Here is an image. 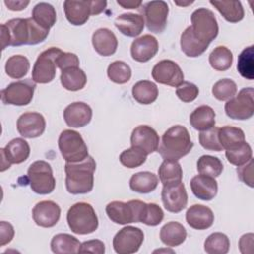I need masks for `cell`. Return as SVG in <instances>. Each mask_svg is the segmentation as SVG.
<instances>
[{
	"mask_svg": "<svg viewBox=\"0 0 254 254\" xmlns=\"http://www.w3.org/2000/svg\"><path fill=\"white\" fill-rule=\"evenodd\" d=\"M49 31L31 18H15L1 25L2 50L7 46L37 45L46 40Z\"/></svg>",
	"mask_w": 254,
	"mask_h": 254,
	"instance_id": "obj_1",
	"label": "cell"
},
{
	"mask_svg": "<svg viewBox=\"0 0 254 254\" xmlns=\"http://www.w3.org/2000/svg\"><path fill=\"white\" fill-rule=\"evenodd\" d=\"M96 163L91 156L77 163H65V188L71 194H83L92 190Z\"/></svg>",
	"mask_w": 254,
	"mask_h": 254,
	"instance_id": "obj_2",
	"label": "cell"
},
{
	"mask_svg": "<svg viewBox=\"0 0 254 254\" xmlns=\"http://www.w3.org/2000/svg\"><path fill=\"white\" fill-rule=\"evenodd\" d=\"M192 147L188 129L182 125H174L163 134L158 152L164 160L178 161L187 156Z\"/></svg>",
	"mask_w": 254,
	"mask_h": 254,
	"instance_id": "obj_3",
	"label": "cell"
},
{
	"mask_svg": "<svg viewBox=\"0 0 254 254\" xmlns=\"http://www.w3.org/2000/svg\"><path fill=\"white\" fill-rule=\"evenodd\" d=\"M66 221L70 230L75 234H89L98 227V218L91 204L77 202L71 205L66 213Z\"/></svg>",
	"mask_w": 254,
	"mask_h": 254,
	"instance_id": "obj_4",
	"label": "cell"
},
{
	"mask_svg": "<svg viewBox=\"0 0 254 254\" xmlns=\"http://www.w3.org/2000/svg\"><path fill=\"white\" fill-rule=\"evenodd\" d=\"M58 145L65 162L77 163L85 160L89 156L88 149L83 138L74 130H64L59 137Z\"/></svg>",
	"mask_w": 254,
	"mask_h": 254,
	"instance_id": "obj_5",
	"label": "cell"
},
{
	"mask_svg": "<svg viewBox=\"0 0 254 254\" xmlns=\"http://www.w3.org/2000/svg\"><path fill=\"white\" fill-rule=\"evenodd\" d=\"M191 31L194 37L205 44H210L218 35V24L212 11L198 8L190 16Z\"/></svg>",
	"mask_w": 254,
	"mask_h": 254,
	"instance_id": "obj_6",
	"label": "cell"
},
{
	"mask_svg": "<svg viewBox=\"0 0 254 254\" xmlns=\"http://www.w3.org/2000/svg\"><path fill=\"white\" fill-rule=\"evenodd\" d=\"M27 178L32 190L38 194H49L56 188V180L51 165L43 160L32 163Z\"/></svg>",
	"mask_w": 254,
	"mask_h": 254,
	"instance_id": "obj_7",
	"label": "cell"
},
{
	"mask_svg": "<svg viewBox=\"0 0 254 254\" xmlns=\"http://www.w3.org/2000/svg\"><path fill=\"white\" fill-rule=\"evenodd\" d=\"M226 115L234 120H247L254 114V89L242 88L237 95L228 99L224 105Z\"/></svg>",
	"mask_w": 254,
	"mask_h": 254,
	"instance_id": "obj_8",
	"label": "cell"
},
{
	"mask_svg": "<svg viewBox=\"0 0 254 254\" xmlns=\"http://www.w3.org/2000/svg\"><path fill=\"white\" fill-rule=\"evenodd\" d=\"M63 51L56 47H51L42 52L37 58L33 69L32 79L36 83H49L56 76V60Z\"/></svg>",
	"mask_w": 254,
	"mask_h": 254,
	"instance_id": "obj_9",
	"label": "cell"
},
{
	"mask_svg": "<svg viewBox=\"0 0 254 254\" xmlns=\"http://www.w3.org/2000/svg\"><path fill=\"white\" fill-rule=\"evenodd\" d=\"M36 82L33 79H23L10 83L1 91V99L5 104L28 105L34 96Z\"/></svg>",
	"mask_w": 254,
	"mask_h": 254,
	"instance_id": "obj_10",
	"label": "cell"
},
{
	"mask_svg": "<svg viewBox=\"0 0 254 254\" xmlns=\"http://www.w3.org/2000/svg\"><path fill=\"white\" fill-rule=\"evenodd\" d=\"M144 241V232L139 227L125 226L113 237V249L118 254L137 252Z\"/></svg>",
	"mask_w": 254,
	"mask_h": 254,
	"instance_id": "obj_11",
	"label": "cell"
},
{
	"mask_svg": "<svg viewBox=\"0 0 254 254\" xmlns=\"http://www.w3.org/2000/svg\"><path fill=\"white\" fill-rule=\"evenodd\" d=\"M144 21L148 30L152 33H162L166 26L169 15V6L163 0H154L146 3L143 8Z\"/></svg>",
	"mask_w": 254,
	"mask_h": 254,
	"instance_id": "obj_12",
	"label": "cell"
},
{
	"mask_svg": "<svg viewBox=\"0 0 254 254\" xmlns=\"http://www.w3.org/2000/svg\"><path fill=\"white\" fill-rule=\"evenodd\" d=\"M30 145L23 138L11 140L5 148L0 149L1 153V172L9 169L12 164H21L30 156Z\"/></svg>",
	"mask_w": 254,
	"mask_h": 254,
	"instance_id": "obj_13",
	"label": "cell"
},
{
	"mask_svg": "<svg viewBox=\"0 0 254 254\" xmlns=\"http://www.w3.org/2000/svg\"><path fill=\"white\" fill-rule=\"evenodd\" d=\"M152 77L155 81L178 87L184 81V73L180 65L171 60H162L152 69Z\"/></svg>",
	"mask_w": 254,
	"mask_h": 254,
	"instance_id": "obj_14",
	"label": "cell"
},
{
	"mask_svg": "<svg viewBox=\"0 0 254 254\" xmlns=\"http://www.w3.org/2000/svg\"><path fill=\"white\" fill-rule=\"evenodd\" d=\"M161 196L164 207L173 213L181 212L188 204V193L182 182L163 186Z\"/></svg>",
	"mask_w": 254,
	"mask_h": 254,
	"instance_id": "obj_15",
	"label": "cell"
},
{
	"mask_svg": "<svg viewBox=\"0 0 254 254\" xmlns=\"http://www.w3.org/2000/svg\"><path fill=\"white\" fill-rule=\"evenodd\" d=\"M130 142L131 147H136L149 155L158 151L160 138L157 131L151 126L139 125L132 131Z\"/></svg>",
	"mask_w": 254,
	"mask_h": 254,
	"instance_id": "obj_16",
	"label": "cell"
},
{
	"mask_svg": "<svg viewBox=\"0 0 254 254\" xmlns=\"http://www.w3.org/2000/svg\"><path fill=\"white\" fill-rule=\"evenodd\" d=\"M45 129V117L39 112H25L17 120V130L24 138L40 137Z\"/></svg>",
	"mask_w": 254,
	"mask_h": 254,
	"instance_id": "obj_17",
	"label": "cell"
},
{
	"mask_svg": "<svg viewBox=\"0 0 254 254\" xmlns=\"http://www.w3.org/2000/svg\"><path fill=\"white\" fill-rule=\"evenodd\" d=\"M32 216L37 225L50 228L58 223L61 216V207L55 201L42 200L34 206Z\"/></svg>",
	"mask_w": 254,
	"mask_h": 254,
	"instance_id": "obj_18",
	"label": "cell"
},
{
	"mask_svg": "<svg viewBox=\"0 0 254 254\" xmlns=\"http://www.w3.org/2000/svg\"><path fill=\"white\" fill-rule=\"evenodd\" d=\"M159 50V43L152 35H143L135 39L131 45L132 59L139 63H146L153 59Z\"/></svg>",
	"mask_w": 254,
	"mask_h": 254,
	"instance_id": "obj_19",
	"label": "cell"
},
{
	"mask_svg": "<svg viewBox=\"0 0 254 254\" xmlns=\"http://www.w3.org/2000/svg\"><path fill=\"white\" fill-rule=\"evenodd\" d=\"M92 118L91 107L84 102L77 101L70 103L64 110V119L67 126L80 128L86 126Z\"/></svg>",
	"mask_w": 254,
	"mask_h": 254,
	"instance_id": "obj_20",
	"label": "cell"
},
{
	"mask_svg": "<svg viewBox=\"0 0 254 254\" xmlns=\"http://www.w3.org/2000/svg\"><path fill=\"white\" fill-rule=\"evenodd\" d=\"M186 220L190 227L197 230H204L213 224L214 214L212 210L205 205L193 204L188 208Z\"/></svg>",
	"mask_w": 254,
	"mask_h": 254,
	"instance_id": "obj_21",
	"label": "cell"
},
{
	"mask_svg": "<svg viewBox=\"0 0 254 254\" xmlns=\"http://www.w3.org/2000/svg\"><path fill=\"white\" fill-rule=\"evenodd\" d=\"M64 10L66 20L73 26H81L87 22L91 15L90 4L87 0H65Z\"/></svg>",
	"mask_w": 254,
	"mask_h": 254,
	"instance_id": "obj_22",
	"label": "cell"
},
{
	"mask_svg": "<svg viewBox=\"0 0 254 254\" xmlns=\"http://www.w3.org/2000/svg\"><path fill=\"white\" fill-rule=\"evenodd\" d=\"M92 45L95 52L103 57L113 55L118 46V41L114 33L107 28L97 29L92 34Z\"/></svg>",
	"mask_w": 254,
	"mask_h": 254,
	"instance_id": "obj_23",
	"label": "cell"
},
{
	"mask_svg": "<svg viewBox=\"0 0 254 254\" xmlns=\"http://www.w3.org/2000/svg\"><path fill=\"white\" fill-rule=\"evenodd\" d=\"M192 193L201 200H211L217 194V182L213 177L206 175H196L190 180Z\"/></svg>",
	"mask_w": 254,
	"mask_h": 254,
	"instance_id": "obj_24",
	"label": "cell"
},
{
	"mask_svg": "<svg viewBox=\"0 0 254 254\" xmlns=\"http://www.w3.org/2000/svg\"><path fill=\"white\" fill-rule=\"evenodd\" d=\"M115 27L127 37H137L144 29L145 21L143 16L134 13L121 14L115 19Z\"/></svg>",
	"mask_w": 254,
	"mask_h": 254,
	"instance_id": "obj_25",
	"label": "cell"
},
{
	"mask_svg": "<svg viewBox=\"0 0 254 254\" xmlns=\"http://www.w3.org/2000/svg\"><path fill=\"white\" fill-rule=\"evenodd\" d=\"M108 218L114 223L125 225L134 222V214L131 204L123 201H111L105 207Z\"/></svg>",
	"mask_w": 254,
	"mask_h": 254,
	"instance_id": "obj_26",
	"label": "cell"
},
{
	"mask_svg": "<svg viewBox=\"0 0 254 254\" xmlns=\"http://www.w3.org/2000/svg\"><path fill=\"white\" fill-rule=\"evenodd\" d=\"M160 238L161 241L169 247L179 246L186 240L187 230L180 222L170 221L161 228Z\"/></svg>",
	"mask_w": 254,
	"mask_h": 254,
	"instance_id": "obj_27",
	"label": "cell"
},
{
	"mask_svg": "<svg viewBox=\"0 0 254 254\" xmlns=\"http://www.w3.org/2000/svg\"><path fill=\"white\" fill-rule=\"evenodd\" d=\"M190 123L195 130H207L215 126V112L208 105L198 106L190 113Z\"/></svg>",
	"mask_w": 254,
	"mask_h": 254,
	"instance_id": "obj_28",
	"label": "cell"
},
{
	"mask_svg": "<svg viewBox=\"0 0 254 254\" xmlns=\"http://www.w3.org/2000/svg\"><path fill=\"white\" fill-rule=\"evenodd\" d=\"M209 3L229 23H237L244 18V9L240 1L210 0Z\"/></svg>",
	"mask_w": 254,
	"mask_h": 254,
	"instance_id": "obj_29",
	"label": "cell"
},
{
	"mask_svg": "<svg viewBox=\"0 0 254 254\" xmlns=\"http://www.w3.org/2000/svg\"><path fill=\"white\" fill-rule=\"evenodd\" d=\"M208 46L194 37L190 26L186 28L181 35V49L190 58L199 57L207 50Z\"/></svg>",
	"mask_w": 254,
	"mask_h": 254,
	"instance_id": "obj_30",
	"label": "cell"
},
{
	"mask_svg": "<svg viewBox=\"0 0 254 254\" xmlns=\"http://www.w3.org/2000/svg\"><path fill=\"white\" fill-rule=\"evenodd\" d=\"M86 81L87 78L85 72L78 66H72L62 70L61 83L66 90H80L85 86Z\"/></svg>",
	"mask_w": 254,
	"mask_h": 254,
	"instance_id": "obj_31",
	"label": "cell"
},
{
	"mask_svg": "<svg viewBox=\"0 0 254 254\" xmlns=\"http://www.w3.org/2000/svg\"><path fill=\"white\" fill-rule=\"evenodd\" d=\"M159 183L158 177L148 171L138 172L134 174L130 181V189L139 193H149L155 190Z\"/></svg>",
	"mask_w": 254,
	"mask_h": 254,
	"instance_id": "obj_32",
	"label": "cell"
},
{
	"mask_svg": "<svg viewBox=\"0 0 254 254\" xmlns=\"http://www.w3.org/2000/svg\"><path fill=\"white\" fill-rule=\"evenodd\" d=\"M159 94L157 85L150 80H140L132 87L133 98L141 104L153 103Z\"/></svg>",
	"mask_w": 254,
	"mask_h": 254,
	"instance_id": "obj_33",
	"label": "cell"
},
{
	"mask_svg": "<svg viewBox=\"0 0 254 254\" xmlns=\"http://www.w3.org/2000/svg\"><path fill=\"white\" fill-rule=\"evenodd\" d=\"M159 179L163 186L182 182L183 170L178 161L164 160L158 170Z\"/></svg>",
	"mask_w": 254,
	"mask_h": 254,
	"instance_id": "obj_34",
	"label": "cell"
},
{
	"mask_svg": "<svg viewBox=\"0 0 254 254\" xmlns=\"http://www.w3.org/2000/svg\"><path fill=\"white\" fill-rule=\"evenodd\" d=\"M80 244L76 237L67 233H59L52 238L51 249L56 254L78 253Z\"/></svg>",
	"mask_w": 254,
	"mask_h": 254,
	"instance_id": "obj_35",
	"label": "cell"
},
{
	"mask_svg": "<svg viewBox=\"0 0 254 254\" xmlns=\"http://www.w3.org/2000/svg\"><path fill=\"white\" fill-rule=\"evenodd\" d=\"M218 139L223 150H230L245 142V135L240 128L227 125L218 128Z\"/></svg>",
	"mask_w": 254,
	"mask_h": 254,
	"instance_id": "obj_36",
	"label": "cell"
},
{
	"mask_svg": "<svg viewBox=\"0 0 254 254\" xmlns=\"http://www.w3.org/2000/svg\"><path fill=\"white\" fill-rule=\"evenodd\" d=\"M32 18L41 27L50 30L56 24L57 13L51 4L40 2L33 8Z\"/></svg>",
	"mask_w": 254,
	"mask_h": 254,
	"instance_id": "obj_37",
	"label": "cell"
},
{
	"mask_svg": "<svg viewBox=\"0 0 254 254\" xmlns=\"http://www.w3.org/2000/svg\"><path fill=\"white\" fill-rule=\"evenodd\" d=\"M212 68L218 71H225L232 65L233 56L231 51L225 46H217L210 53L208 58Z\"/></svg>",
	"mask_w": 254,
	"mask_h": 254,
	"instance_id": "obj_38",
	"label": "cell"
},
{
	"mask_svg": "<svg viewBox=\"0 0 254 254\" xmlns=\"http://www.w3.org/2000/svg\"><path fill=\"white\" fill-rule=\"evenodd\" d=\"M30 69L29 60L22 55H14L10 57L5 64V71L8 76L14 79L24 77Z\"/></svg>",
	"mask_w": 254,
	"mask_h": 254,
	"instance_id": "obj_39",
	"label": "cell"
},
{
	"mask_svg": "<svg viewBox=\"0 0 254 254\" xmlns=\"http://www.w3.org/2000/svg\"><path fill=\"white\" fill-rule=\"evenodd\" d=\"M229 247V238L221 232L211 233L204 241V251L208 254H226Z\"/></svg>",
	"mask_w": 254,
	"mask_h": 254,
	"instance_id": "obj_40",
	"label": "cell"
},
{
	"mask_svg": "<svg viewBox=\"0 0 254 254\" xmlns=\"http://www.w3.org/2000/svg\"><path fill=\"white\" fill-rule=\"evenodd\" d=\"M254 46L251 45L245 48L238 56L237 70L240 75L246 79L252 80L254 78Z\"/></svg>",
	"mask_w": 254,
	"mask_h": 254,
	"instance_id": "obj_41",
	"label": "cell"
},
{
	"mask_svg": "<svg viewBox=\"0 0 254 254\" xmlns=\"http://www.w3.org/2000/svg\"><path fill=\"white\" fill-rule=\"evenodd\" d=\"M197 172L201 175L210 176L216 178L220 176L223 171V164L222 162L214 156L210 155H203L201 156L196 164Z\"/></svg>",
	"mask_w": 254,
	"mask_h": 254,
	"instance_id": "obj_42",
	"label": "cell"
},
{
	"mask_svg": "<svg viewBox=\"0 0 254 254\" xmlns=\"http://www.w3.org/2000/svg\"><path fill=\"white\" fill-rule=\"evenodd\" d=\"M107 75L111 81L118 84H123L130 80L132 71L126 63L122 61H115L108 65Z\"/></svg>",
	"mask_w": 254,
	"mask_h": 254,
	"instance_id": "obj_43",
	"label": "cell"
},
{
	"mask_svg": "<svg viewBox=\"0 0 254 254\" xmlns=\"http://www.w3.org/2000/svg\"><path fill=\"white\" fill-rule=\"evenodd\" d=\"M225 156L230 164L239 167L252 159V149L247 142H243L233 149L225 150Z\"/></svg>",
	"mask_w": 254,
	"mask_h": 254,
	"instance_id": "obj_44",
	"label": "cell"
},
{
	"mask_svg": "<svg viewBox=\"0 0 254 254\" xmlns=\"http://www.w3.org/2000/svg\"><path fill=\"white\" fill-rule=\"evenodd\" d=\"M147 156L148 155L144 153L142 150L136 147H131L129 149L124 150L120 154L119 161L124 167L129 169H135L146 162Z\"/></svg>",
	"mask_w": 254,
	"mask_h": 254,
	"instance_id": "obj_45",
	"label": "cell"
},
{
	"mask_svg": "<svg viewBox=\"0 0 254 254\" xmlns=\"http://www.w3.org/2000/svg\"><path fill=\"white\" fill-rule=\"evenodd\" d=\"M213 96L220 101L228 100L232 98L237 92L236 83L229 78H223L216 81L212 86Z\"/></svg>",
	"mask_w": 254,
	"mask_h": 254,
	"instance_id": "obj_46",
	"label": "cell"
},
{
	"mask_svg": "<svg viewBox=\"0 0 254 254\" xmlns=\"http://www.w3.org/2000/svg\"><path fill=\"white\" fill-rule=\"evenodd\" d=\"M198 140L201 147L206 150L215 152H220L223 150L218 139V127L213 126L207 130L200 131Z\"/></svg>",
	"mask_w": 254,
	"mask_h": 254,
	"instance_id": "obj_47",
	"label": "cell"
},
{
	"mask_svg": "<svg viewBox=\"0 0 254 254\" xmlns=\"http://www.w3.org/2000/svg\"><path fill=\"white\" fill-rule=\"evenodd\" d=\"M198 87L190 81H183L176 89L177 96L183 102H191L198 95Z\"/></svg>",
	"mask_w": 254,
	"mask_h": 254,
	"instance_id": "obj_48",
	"label": "cell"
},
{
	"mask_svg": "<svg viewBox=\"0 0 254 254\" xmlns=\"http://www.w3.org/2000/svg\"><path fill=\"white\" fill-rule=\"evenodd\" d=\"M163 218L164 211L158 204L147 203V208L142 223L149 226H156L162 222Z\"/></svg>",
	"mask_w": 254,
	"mask_h": 254,
	"instance_id": "obj_49",
	"label": "cell"
},
{
	"mask_svg": "<svg viewBox=\"0 0 254 254\" xmlns=\"http://www.w3.org/2000/svg\"><path fill=\"white\" fill-rule=\"evenodd\" d=\"M57 66L61 69L64 70L68 67L72 66H79V59L78 57L73 54V53H66V52H62L57 60H56Z\"/></svg>",
	"mask_w": 254,
	"mask_h": 254,
	"instance_id": "obj_50",
	"label": "cell"
},
{
	"mask_svg": "<svg viewBox=\"0 0 254 254\" xmlns=\"http://www.w3.org/2000/svg\"><path fill=\"white\" fill-rule=\"evenodd\" d=\"M253 166H254L253 159H250L247 163H245L242 166L237 167V169H236L237 176L240 179V181H242L245 185H247L250 188L254 187V183H253Z\"/></svg>",
	"mask_w": 254,
	"mask_h": 254,
	"instance_id": "obj_51",
	"label": "cell"
},
{
	"mask_svg": "<svg viewBox=\"0 0 254 254\" xmlns=\"http://www.w3.org/2000/svg\"><path fill=\"white\" fill-rule=\"evenodd\" d=\"M94 253V254H103L105 252V245L101 240L92 239L84 241L80 244L78 253Z\"/></svg>",
	"mask_w": 254,
	"mask_h": 254,
	"instance_id": "obj_52",
	"label": "cell"
},
{
	"mask_svg": "<svg viewBox=\"0 0 254 254\" xmlns=\"http://www.w3.org/2000/svg\"><path fill=\"white\" fill-rule=\"evenodd\" d=\"M15 231L11 223L6 221L0 222V246L10 243L14 237Z\"/></svg>",
	"mask_w": 254,
	"mask_h": 254,
	"instance_id": "obj_53",
	"label": "cell"
},
{
	"mask_svg": "<svg viewBox=\"0 0 254 254\" xmlns=\"http://www.w3.org/2000/svg\"><path fill=\"white\" fill-rule=\"evenodd\" d=\"M253 240H254L253 233H246L240 237L238 245H239V250L242 254H249L253 252Z\"/></svg>",
	"mask_w": 254,
	"mask_h": 254,
	"instance_id": "obj_54",
	"label": "cell"
},
{
	"mask_svg": "<svg viewBox=\"0 0 254 254\" xmlns=\"http://www.w3.org/2000/svg\"><path fill=\"white\" fill-rule=\"evenodd\" d=\"M4 4L11 11H22L30 4V1H28V0H26V1H23V0H16V1L15 0H5Z\"/></svg>",
	"mask_w": 254,
	"mask_h": 254,
	"instance_id": "obj_55",
	"label": "cell"
},
{
	"mask_svg": "<svg viewBox=\"0 0 254 254\" xmlns=\"http://www.w3.org/2000/svg\"><path fill=\"white\" fill-rule=\"evenodd\" d=\"M90 4V10H91V15H98L100 14L107 5L106 1H96V0H91L89 1Z\"/></svg>",
	"mask_w": 254,
	"mask_h": 254,
	"instance_id": "obj_56",
	"label": "cell"
},
{
	"mask_svg": "<svg viewBox=\"0 0 254 254\" xmlns=\"http://www.w3.org/2000/svg\"><path fill=\"white\" fill-rule=\"evenodd\" d=\"M116 2L124 9H138L142 5V1L134 0H117Z\"/></svg>",
	"mask_w": 254,
	"mask_h": 254,
	"instance_id": "obj_57",
	"label": "cell"
},
{
	"mask_svg": "<svg viewBox=\"0 0 254 254\" xmlns=\"http://www.w3.org/2000/svg\"><path fill=\"white\" fill-rule=\"evenodd\" d=\"M193 1H188V2H179V1H175V4L179 5V6H188V5H190L192 4Z\"/></svg>",
	"mask_w": 254,
	"mask_h": 254,
	"instance_id": "obj_58",
	"label": "cell"
}]
</instances>
